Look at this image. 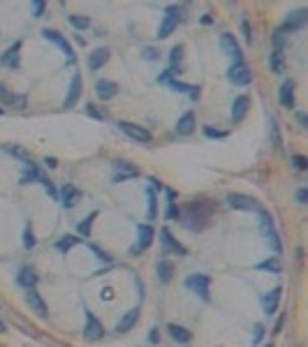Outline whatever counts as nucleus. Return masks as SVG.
Wrapping results in <instances>:
<instances>
[{
	"instance_id": "19",
	"label": "nucleus",
	"mask_w": 308,
	"mask_h": 347,
	"mask_svg": "<svg viewBox=\"0 0 308 347\" xmlns=\"http://www.w3.org/2000/svg\"><path fill=\"white\" fill-rule=\"evenodd\" d=\"M160 241H162V245H165L167 250H172V252H178V255H185V252H188V250H185V245H181V243H178V241H176L174 236L169 234V229L160 231Z\"/></svg>"
},
{
	"instance_id": "22",
	"label": "nucleus",
	"mask_w": 308,
	"mask_h": 347,
	"mask_svg": "<svg viewBox=\"0 0 308 347\" xmlns=\"http://www.w3.org/2000/svg\"><path fill=\"white\" fill-rule=\"evenodd\" d=\"M61 195H63V206H67V208L77 206V204H79V199H81V192H79V190H77L74 185H70V183L63 187Z\"/></svg>"
},
{
	"instance_id": "50",
	"label": "nucleus",
	"mask_w": 308,
	"mask_h": 347,
	"mask_svg": "<svg viewBox=\"0 0 308 347\" xmlns=\"http://www.w3.org/2000/svg\"><path fill=\"white\" fill-rule=\"evenodd\" d=\"M44 164H46V167H51V169H53V167H56V164H58V162L53 160V158H46V160H44Z\"/></svg>"
},
{
	"instance_id": "4",
	"label": "nucleus",
	"mask_w": 308,
	"mask_h": 347,
	"mask_svg": "<svg viewBox=\"0 0 308 347\" xmlns=\"http://www.w3.org/2000/svg\"><path fill=\"white\" fill-rule=\"evenodd\" d=\"M229 81H234L237 86H248L250 81H253V70L248 67L246 62H237V65H232L227 72Z\"/></svg>"
},
{
	"instance_id": "17",
	"label": "nucleus",
	"mask_w": 308,
	"mask_h": 347,
	"mask_svg": "<svg viewBox=\"0 0 308 347\" xmlns=\"http://www.w3.org/2000/svg\"><path fill=\"white\" fill-rule=\"evenodd\" d=\"M95 93L100 95L102 100H111L118 95V86H116L114 81H107V79H100L95 83Z\"/></svg>"
},
{
	"instance_id": "16",
	"label": "nucleus",
	"mask_w": 308,
	"mask_h": 347,
	"mask_svg": "<svg viewBox=\"0 0 308 347\" xmlns=\"http://www.w3.org/2000/svg\"><path fill=\"white\" fill-rule=\"evenodd\" d=\"M137 320H139V310H137V308H132V310H128L123 317L118 320V324H116V331H118V333H128V331H130L132 327L137 324Z\"/></svg>"
},
{
	"instance_id": "11",
	"label": "nucleus",
	"mask_w": 308,
	"mask_h": 347,
	"mask_svg": "<svg viewBox=\"0 0 308 347\" xmlns=\"http://www.w3.org/2000/svg\"><path fill=\"white\" fill-rule=\"evenodd\" d=\"M26 301H28V306H30V310H35V315L46 317V303L42 301V296H40V292H37L35 287H30L26 292Z\"/></svg>"
},
{
	"instance_id": "31",
	"label": "nucleus",
	"mask_w": 308,
	"mask_h": 347,
	"mask_svg": "<svg viewBox=\"0 0 308 347\" xmlns=\"http://www.w3.org/2000/svg\"><path fill=\"white\" fill-rule=\"evenodd\" d=\"M5 151H7V153H12L14 158H19V160L23 162V164H28V167L33 164V160H30V153H28V151H23V148H19V146H5Z\"/></svg>"
},
{
	"instance_id": "51",
	"label": "nucleus",
	"mask_w": 308,
	"mask_h": 347,
	"mask_svg": "<svg viewBox=\"0 0 308 347\" xmlns=\"http://www.w3.org/2000/svg\"><path fill=\"white\" fill-rule=\"evenodd\" d=\"M151 343H158V331H151Z\"/></svg>"
},
{
	"instance_id": "32",
	"label": "nucleus",
	"mask_w": 308,
	"mask_h": 347,
	"mask_svg": "<svg viewBox=\"0 0 308 347\" xmlns=\"http://www.w3.org/2000/svg\"><path fill=\"white\" fill-rule=\"evenodd\" d=\"M40 176H42V174H40V171H37L35 167L30 164V167H28V171L21 176V183H33V181H40Z\"/></svg>"
},
{
	"instance_id": "38",
	"label": "nucleus",
	"mask_w": 308,
	"mask_h": 347,
	"mask_svg": "<svg viewBox=\"0 0 308 347\" xmlns=\"http://www.w3.org/2000/svg\"><path fill=\"white\" fill-rule=\"evenodd\" d=\"M155 204H158V199H155V192L149 190V218L153 220L155 218Z\"/></svg>"
},
{
	"instance_id": "41",
	"label": "nucleus",
	"mask_w": 308,
	"mask_h": 347,
	"mask_svg": "<svg viewBox=\"0 0 308 347\" xmlns=\"http://www.w3.org/2000/svg\"><path fill=\"white\" fill-rule=\"evenodd\" d=\"M44 9H46V2H42V0H35V2H33V14H35L37 19L44 14Z\"/></svg>"
},
{
	"instance_id": "46",
	"label": "nucleus",
	"mask_w": 308,
	"mask_h": 347,
	"mask_svg": "<svg viewBox=\"0 0 308 347\" xmlns=\"http://www.w3.org/2000/svg\"><path fill=\"white\" fill-rule=\"evenodd\" d=\"M241 28H243V35H246V42H253V35H250V26H248V21H243V23H241Z\"/></svg>"
},
{
	"instance_id": "43",
	"label": "nucleus",
	"mask_w": 308,
	"mask_h": 347,
	"mask_svg": "<svg viewBox=\"0 0 308 347\" xmlns=\"http://www.w3.org/2000/svg\"><path fill=\"white\" fill-rule=\"evenodd\" d=\"M181 58H183V54H181V46L172 49V67H174V70H176V62H181Z\"/></svg>"
},
{
	"instance_id": "37",
	"label": "nucleus",
	"mask_w": 308,
	"mask_h": 347,
	"mask_svg": "<svg viewBox=\"0 0 308 347\" xmlns=\"http://www.w3.org/2000/svg\"><path fill=\"white\" fill-rule=\"evenodd\" d=\"M40 183H42V185L46 187V192H49V195H51L53 199H56V197H58V190H56V187H53V183H51V181H49V178H46V176H40Z\"/></svg>"
},
{
	"instance_id": "12",
	"label": "nucleus",
	"mask_w": 308,
	"mask_h": 347,
	"mask_svg": "<svg viewBox=\"0 0 308 347\" xmlns=\"http://www.w3.org/2000/svg\"><path fill=\"white\" fill-rule=\"evenodd\" d=\"M306 19H308V12L306 9H297V12H292L290 17H287V23L278 30V33H287V30H297V28H301L304 23H306Z\"/></svg>"
},
{
	"instance_id": "52",
	"label": "nucleus",
	"mask_w": 308,
	"mask_h": 347,
	"mask_svg": "<svg viewBox=\"0 0 308 347\" xmlns=\"http://www.w3.org/2000/svg\"><path fill=\"white\" fill-rule=\"evenodd\" d=\"M2 331H5V324H2V322H0V333H2Z\"/></svg>"
},
{
	"instance_id": "3",
	"label": "nucleus",
	"mask_w": 308,
	"mask_h": 347,
	"mask_svg": "<svg viewBox=\"0 0 308 347\" xmlns=\"http://www.w3.org/2000/svg\"><path fill=\"white\" fill-rule=\"evenodd\" d=\"M178 19H181V9L178 7H169L167 12H165V19H162V23H160V28H158L160 40H165V37H169L174 33V28L178 26Z\"/></svg>"
},
{
	"instance_id": "8",
	"label": "nucleus",
	"mask_w": 308,
	"mask_h": 347,
	"mask_svg": "<svg viewBox=\"0 0 308 347\" xmlns=\"http://www.w3.org/2000/svg\"><path fill=\"white\" fill-rule=\"evenodd\" d=\"M220 46H222V51L232 58V65H237V62H243L241 61V49H239L237 40H234V35H229V33H222L220 35Z\"/></svg>"
},
{
	"instance_id": "2",
	"label": "nucleus",
	"mask_w": 308,
	"mask_h": 347,
	"mask_svg": "<svg viewBox=\"0 0 308 347\" xmlns=\"http://www.w3.org/2000/svg\"><path fill=\"white\" fill-rule=\"evenodd\" d=\"M185 285H188V289H193L195 294H199L204 301H209L211 299V278L204 276V273H195V276H190L188 280H185Z\"/></svg>"
},
{
	"instance_id": "34",
	"label": "nucleus",
	"mask_w": 308,
	"mask_h": 347,
	"mask_svg": "<svg viewBox=\"0 0 308 347\" xmlns=\"http://www.w3.org/2000/svg\"><path fill=\"white\" fill-rule=\"evenodd\" d=\"M23 248H35V234L30 227H26V231H23Z\"/></svg>"
},
{
	"instance_id": "24",
	"label": "nucleus",
	"mask_w": 308,
	"mask_h": 347,
	"mask_svg": "<svg viewBox=\"0 0 308 347\" xmlns=\"http://www.w3.org/2000/svg\"><path fill=\"white\" fill-rule=\"evenodd\" d=\"M195 130V114L193 111H188L178 118V123H176V132L178 134H190Z\"/></svg>"
},
{
	"instance_id": "40",
	"label": "nucleus",
	"mask_w": 308,
	"mask_h": 347,
	"mask_svg": "<svg viewBox=\"0 0 308 347\" xmlns=\"http://www.w3.org/2000/svg\"><path fill=\"white\" fill-rule=\"evenodd\" d=\"M292 162H294V167H297L299 171L308 169V160L304 158V155H294V158H292Z\"/></svg>"
},
{
	"instance_id": "49",
	"label": "nucleus",
	"mask_w": 308,
	"mask_h": 347,
	"mask_svg": "<svg viewBox=\"0 0 308 347\" xmlns=\"http://www.w3.org/2000/svg\"><path fill=\"white\" fill-rule=\"evenodd\" d=\"M262 333H264V327H255V343H260Z\"/></svg>"
},
{
	"instance_id": "29",
	"label": "nucleus",
	"mask_w": 308,
	"mask_h": 347,
	"mask_svg": "<svg viewBox=\"0 0 308 347\" xmlns=\"http://www.w3.org/2000/svg\"><path fill=\"white\" fill-rule=\"evenodd\" d=\"M269 65H271L273 72H285V56H283V49H276L271 51V58H269Z\"/></svg>"
},
{
	"instance_id": "1",
	"label": "nucleus",
	"mask_w": 308,
	"mask_h": 347,
	"mask_svg": "<svg viewBox=\"0 0 308 347\" xmlns=\"http://www.w3.org/2000/svg\"><path fill=\"white\" fill-rule=\"evenodd\" d=\"M260 227H262L264 239L269 241V245L273 248V252L281 255L283 245H281V239H278V231H276V227H273V218L266 213V211H262V208H260Z\"/></svg>"
},
{
	"instance_id": "15",
	"label": "nucleus",
	"mask_w": 308,
	"mask_h": 347,
	"mask_svg": "<svg viewBox=\"0 0 308 347\" xmlns=\"http://www.w3.org/2000/svg\"><path fill=\"white\" fill-rule=\"evenodd\" d=\"M248 104H250V100L246 95H239L234 102H232V121L234 123H241L243 121V116L248 114Z\"/></svg>"
},
{
	"instance_id": "53",
	"label": "nucleus",
	"mask_w": 308,
	"mask_h": 347,
	"mask_svg": "<svg viewBox=\"0 0 308 347\" xmlns=\"http://www.w3.org/2000/svg\"><path fill=\"white\" fill-rule=\"evenodd\" d=\"M0 116H2V109H0Z\"/></svg>"
},
{
	"instance_id": "30",
	"label": "nucleus",
	"mask_w": 308,
	"mask_h": 347,
	"mask_svg": "<svg viewBox=\"0 0 308 347\" xmlns=\"http://www.w3.org/2000/svg\"><path fill=\"white\" fill-rule=\"evenodd\" d=\"M257 268H260V271H269V273H281L283 264H281V259L278 257H273V259H266V262H260Z\"/></svg>"
},
{
	"instance_id": "28",
	"label": "nucleus",
	"mask_w": 308,
	"mask_h": 347,
	"mask_svg": "<svg viewBox=\"0 0 308 347\" xmlns=\"http://www.w3.org/2000/svg\"><path fill=\"white\" fill-rule=\"evenodd\" d=\"M172 276H174V266L169 264L167 259H162L158 264V280L162 283V285H167L169 280H172Z\"/></svg>"
},
{
	"instance_id": "25",
	"label": "nucleus",
	"mask_w": 308,
	"mask_h": 347,
	"mask_svg": "<svg viewBox=\"0 0 308 347\" xmlns=\"http://www.w3.org/2000/svg\"><path fill=\"white\" fill-rule=\"evenodd\" d=\"M278 301H281V289H273L271 294H266L262 299L264 312H266V315H273V312L278 310Z\"/></svg>"
},
{
	"instance_id": "20",
	"label": "nucleus",
	"mask_w": 308,
	"mask_h": 347,
	"mask_svg": "<svg viewBox=\"0 0 308 347\" xmlns=\"http://www.w3.org/2000/svg\"><path fill=\"white\" fill-rule=\"evenodd\" d=\"M0 100H2L5 104H9V107H14V109H23V107H26V98L9 93L5 86H0Z\"/></svg>"
},
{
	"instance_id": "18",
	"label": "nucleus",
	"mask_w": 308,
	"mask_h": 347,
	"mask_svg": "<svg viewBox=\"0 0 308 347\" xmlns=\"http://www.w3.org/2000/svg\"><path fill=\"white\" fill-rule=\"evenodd\" d=\"M278 100H281L283 107H287V109L294 107V81H283Z\"/></svg>"
},
{
	"instance_id": "42",
	"label": "nucleus",
	"mask_w": 308,
	"mask_h": 347,
	"mask_svg": "<svg viewBox=\"0 0 308 347\" xmlns=\"http://www.w3.org/2000/svg\"><path fill=\"white\" fill-rule=\"evenodd\" d=\"M169 86H172V90H178V93H190V88H193V86H185L181 81H169Z\"/></svg>"
},
{
	"instance_id": "26",
	"label": "nucleus",
	"mask_w": 308,
	"mask_h": 347,
	"mask_svg": "<svg viewBox=\"0 0 308 347\" xmlns=\"http://www.w3.org/2000/svg\"><path fill=\"white\" fill-rule=\"evenodd\" d=\"M169 336L176 340V343H190L193 340V333L188 329H183V327H178V324H169Z\"/></svg>"
},
{
	"instance_id": "5",
	"label": "nucleus",
	"mask_w": 308,
	"mask_h": 347,
	"mask_svg": "<svg viewBox=\"0 0 308 347\" xmlns=\"http://www.w3.org/2000/svg\"><path fill=\"white\" fill-rule=\"evenodd\" d=\"M118 127L123 130L130 139H134V142L139 143H149L153 142V134L146 130V127H141V125H134V123H118Z\"/></svg>"
},
{
	"instance_id": "7",
	"label": "nucleus",
	"mask_w": 308,
	"mask_h": 347,
	"mask_svg": "<svg viewBox=\"0 0 308 347\" xmlns=\"http://www.w3.org/2000/svg\"><path fill=\"white\" fill-rule=\"evenodd\" d=\"M42 37H44V40H49V42H53V44H58L63 54L67 56V61L74 62V51H72L70 42H67V40H65V37L58 33V30H49V28H46V30H42Z\"/></svg>"
},
{
	"instance_id": "36",
	"label": "nucleus",
	"mask_w": 308,
	"mask_h": 347,
	"mask_svg": "<svg viewBox=\"0 0 308 347\" xmlns=\"http://www.w3.org/2000/svg\"><path fill=\"white\" fill-rule=\"evenodd\" d=\"M95 218H97V213H90V215H88L86 223L79 225V234H90V227H93V223H95Z\"/></svg>"
},
{
	"instance_id": "6",
	"label": "nucleus",
	"mask_w": 308,
	"mask_h": 347,
	"mask_svg": "<svg viewBox=\"0 0 308 347\" xmlns=\"http://www.w3.org/2000/svg\"><path fill=\"white\" fill-rule=\"evenodd\" d=\"M84 336H86V340H100L102 336H105V327H102V322L97 320L88 308H86V329H84Z\"/></svg>"
},
{
	"instance_id": "39",
	"label": "nucleus",
	"mask_w": 308,
	"mask_h": 347,
	"mask_svg": "<svg viewBox=\"0 0 308 347\" xmlns=\"http://www.w3.org/2000/svg\"><path fill=\"white\" fill-rule=\"evenodd\" d=\"M204 134L206 137H211V139H225L227 132H222V130H213V127H204Z\"/></svg>"
},
{
	"instance_id": "10",
	"label": "nucleus",
	"mask_w": 308,
	"mask_h": 347,
	"mask_svg": "<svg viewBox=\"0 0 308 347\" xmlns=\"http://www.w3.org/2000/svg\"><path fill=\"white\" fill-rule=\"evenodd\" d=\"M81 98V77L79 74H74L72 77V83L70 88H67V95H65V102H63V107L65 109H72Z\"/></svg>"
},
{
	"instance_id": "45",
	"label": "nucleus",
	"mask_w": 308,
	"mask_h": 347,
	"mask_svg": "<svg viewBox=\"0 0 308 347\" xmlns=\"http://www.w3.org/2000/svg\"><path fill=\"white\" fill-rule=\"evenodd\" d=\"M297 202H299V204H306L308 202V190L306 187H301L299 192H297Z\"/></svg>"
},
{
	"instance_id": "33",
	"label": "nucleus",
	"mask_w": 308,
	"mask_h": 347,
	"mask_svg": "<svg viewBox=\"0 0 308 347\" xmlns=\"http://www.w3.org/2000/svg\"><path fill=\"white\" fill-rule=\"evenodd\" d=\"M77 243H79V239H77V236H67V239H61V241H58V250H61V252H65V250L74 248Z\"/></svg>"
},
{
	"instance_id": "13",
	"label": "nucleus",
	"mask_w": 308,
	"mask_h": 347,
	"mask_svg": "<svg viewBox=\"0 0 308 347\" xmlns=\"http://www.w3.org/2000/svg\"><path fill=\"white\" fill-rule=\"evenodd\" d=\"M151 241H153V227L151 225H139V241L132 248V255H139L141 250H146L151 245Z\"/></svg>"
},
{
	"instance_id": "23",
	"label": "nucleus",
	"mask_w": 308,
	"mask_h": 347,
	"mask_svg": "<svg viewBox=\"0 0 308 347\" xmlns=\"http://www.w3.org/2000/svg\"><path fill=\"white\" fill-rule=\"evenodd\" d=\"M19 49H21V42H17L14 46H9L7 51L2 54V65H5V67H12V70L19 67Z\"/></svg>"
},
{
	"instance_id": "9",
	"label": "nucleus",
	"mask_w": 308,
	"mask_h": 347,
	"mask_svg": "<svg viewBox=\"0 0 308 347\" xmlns=\"http://www.w3.org/2000/svg\"><path fill=\"white\" fill-rule=\"evenodd\" d=\"M227 204L232 208H237V211H260V204L253 197H246V195H229Z\"/></svg>"
},
{
	"instance_id": "21",
	"label": "nucleus",
	"mask_w": 308,
	"mask_h": 347,
	"mask_svg": "<svg viewBox=\"0 0 308 347\" xmlns=\"http://www.w3.org/2000/svg\"><path fill=\"white\" fill-rule=\"evenodd\" d=\"M107 61H109V49H95L88 56V67L90 70H100Z\"/></svg>"
},
{
	"instance_id": "44",
	"label": "nucleus",
	"mask_w": 308,
	"mask_h": 347,
	"mask_svg": "<svg viewBox=\"0 0 308 347\" xmlns=\"http://www.w3.org/2000/svg\"><path fill=\"white\" fill-rule=\"evenodd\" d=\"M167 218H169V220H178V218H181V213H178V208H176L174 204H169V208H167Z\"/></svg>"
},
{
	"instance_id": "27",
	"label": "nucleus",
	"mask_w": 308,
	"mask_h": 347,
	"mask_svg": "<svg viewBox=\"0 0 308 347\" xmlns=\"http://www.w3.org/2000/svg\"><path fill=\"white\" fill-rule=\"evenodd\" d=\"M19 285H23L26 289H30V287H35V285H37V276H35V271H33V268H28V266H23V268H21V273H19Z\"/></svg>"
},
{
	"instance_id": "14",
	"label": "nucleus",
	"mask_w": 308,
	"mask_h": 347,
	"mask_svg": "<svg viewBox=\"0 0 308 347\" xmlns=\"http://www.w3.org/2000/svg\"><path fill=\"white\" fill-rule=\"evenodd\" d=\"M139 171L134 169L128 162H116L114 164V183H121V181H128V178H134Z\"/></svg>"
},
{
	"instance_id": "48",
	"label": "nucleus",
	"mask_w": 308,
	"mask_h": 347,
	"mask_svg": "<svg viewBox=\"0 0 308 347\" xmlns=\"http://www.w3.org/2000/svg\"><path fill=\"white\" fill-rule=\"evenodd\" d=\"M95 250V255H97V259H105V262H111V257L107 255V252H102V250H97V248H93Z\"/></svg>"
},
{
	"instance_id": "47",
	"label": "nucleus",
	"mask_w": 308,
	"mask_h": 347,
	"mask_svg": "<svg viewBox=\"0 0 308 347\" xmlns=\"http://www.w3.org/2000/svg\"><path fill=\"white\" fill-rule=\"evenodd\" d=\"M86 111H88L90 116H93V118H105V116L100 114V111H97V109L93 107V104H86Z\"/></svg>"
},
{
	"instance_id": "35",
	"label": "nucleus",
	"mask_w": 308,
	"mask_h": 347,
	"mask_svg": "<svg viewBox=\"0 0 308 347\" xmlns=\"http://www.w3.org/2000/svg\"><path fill=\"white\" fill-rule=\"evenodd\" d=\"M70 23L74 28H79V30H86V28L90 26V21H88L86 17H70Z\"/></svg>"
}]
</instances>
